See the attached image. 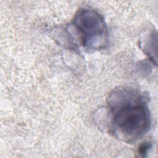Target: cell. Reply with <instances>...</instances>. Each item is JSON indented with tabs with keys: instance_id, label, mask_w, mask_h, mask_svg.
Instances as JSON below:
<instances>
[{
	"instance_id": "obj_1",
	"label": "cell",
	"mask_w": 158,
	"mask_h": 158,
	"mask_svg": "<svg viewBox=\"0 0 158 158\" xmlns=\"http://www.w3.org/2000/svg\"><path fill=\"white\" fill-rule=\"evenodd\" d=\"M125 102L113 110L114 128L127 138H136L148 127V117L143 105Z\"/></svg>"
},
{
	"instance_id": "obj_2",
	"label": "cell",
	"mask_w": 158,
	"mask_h": 158,
	"mask_svg": "<svg viewBox=\"0 0 158 158\" xmlns=\"http://www.w3.org/2000/svg\"><path fill=\"white\" fill-rule=\"evenodd\" d=\"M77 25L82 32L84 43L85 41L91 40L105 33L104 22L98 14L92 11L85 10L77 18Z\"/></svg>"
}]
</instances>
